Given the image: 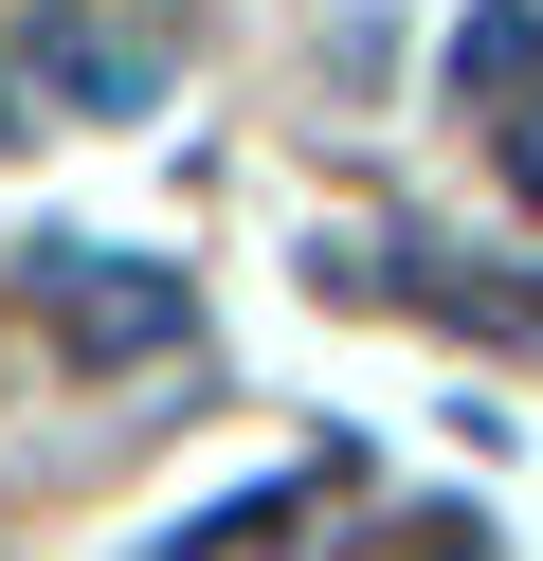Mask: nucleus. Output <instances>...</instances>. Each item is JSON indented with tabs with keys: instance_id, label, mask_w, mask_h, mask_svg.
I'll return each instance as SVG.
<instances>
[{
	"instance_id": "obj_1",
	"label": "nucleus",
	"mask_w": 543,
	"mask_h": 561,
	"mask_svg": "<svg viewBox=\"0 0 543 561\" xmlns=\"http://www.w3.org/2000/svg\"><path fill=\"white\" fill-rule=\"evenodd\" d=\"M36 308H55V344L91 380H127V363L181 344V272H145V254H36Z\"/></svg>"
},
{
	"instance_id": "obj_2",
	"label": "nucleus",
	"mask_w": 543,
	"mask_h": 561,
	"mask_svg": "<svg viewBox=\"0 0 543 561\" xmlns=\"http://www.w3.org/2000/svg\"><path fill=\"white\" fill-rule=\"evenodd\" d=\"M36 73H55L91 127H127L145 91H163V55H145V37H109V19H36Z\"/></svg>"
},
{
	"instance_id": "obj_3",
	"label": "nucleus",
	"mask_w": 543,
	"mask_h": 561,
	"mask_svg": "<svg viewBox=\"0 0 543 561\" xmlns=\"http://www.w3.org/2000/svg\"><path fill=\"white\" fill-rule=\"evenodd\" d=\"M525 55H543V37H525V0H471V37H453V91H471V110H525V91H543Z\"/></svg>"
},
{
	"instance_id": "obj_4",
	"label": "nucleus",
	"mask_w": 543,
	"mask_h": 561,
	"mask_svg": "<svg viewBox=\"0 0 543 561\" xmlns=\"http://www.w3.org/2000/svg\"><path fill=\"white\" fill-rule=\"evenodd\" d=\"M507 199H525V218H543V91H525V110H507Z\"/></svg>"
},
{
	"instance_id": "obj_5",
	"label": "nucleus",
	"mask_w": 543,
	"mask_h": 561,
	"mask_svg": "<svg viewBox=\"0 0 543 561\" xmlns=\"http://www.w3.org/2000/svg\"><path fill=\"white\" fill-rule=\"evenodd\" d=\"M381 561H489V543H471V525H453V507H417V525H398V543H381Z\"/></svg>"
}]
</instances>
